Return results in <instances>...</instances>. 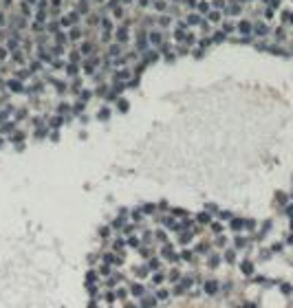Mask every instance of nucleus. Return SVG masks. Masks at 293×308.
<instances>
[{"mask_svg": "<svg viewBox=\"0 0 293 308\" xmlns=\"http://www.w3.org/2000/svg\"><path fill=\"white\" fill-rule=\"evenodd\" d=\"M71 38L77 40V38H79V29H73V31H71Z\"/></svg>", "mask_w": 293, "mask_h": 308, "instance_id": "nucleus-20", "label": "nucleus"}, {"mask_svg": "<svg viewBox=\"0 0 293 308\" xmlns=\"http://www.w3.org/2000/svg\"><path fill=\"white\" fill-rule=\"evenodd\" d=\"M49 31H53V33H58V22H51V24H49Z\"/></svg>", "mask_w": 293, "mask_h": 308, "instance_id": "nucleus-19", "label": "nucleus"}, {"mask_svg": "<svg viewBox=\"0 0 293 308\" xmlns=\"http://www.w3.org/2000/svg\"><path fill=\"white\" fill-rule=\"evenodd\" d=\"M251 26H253L251 22H247V20H242V22L238 24V31H240V33H247V35H249V33L253 31V29H251Z\"/></svg>", "mask_w": 293, "mask_h": 308, "instance_id": "nucleus-3", "label": "nucleus"}, {"mask_svg": "<svg viewBox=\"0 0 293 308\" xmlns=\"http://www.w3.org/2000/svg\"><path fill=\"white\" fill-rule=\"evenodd\" d=\"M115 18H124V9H121V7L115 9Z\"/></svg>", "mask_w": 293, "mask_h": 308, "instance_id": "nucleus-17", "label": "nucleus"}, {"mask_svg": "<svg viewBox=\"0 0 293 308\" xmlns=\"http://www.w3.org/2000/svg\"><path fill=\"white\" fill-rule=\"evenodd\" d=\"M205 20L201 16H196V13H192V16H187V24H203Z\"/></svg>", "mask_w": 293, "mask_h": 308, "instance_id": "nucleus-7", "label": "nucleus"}, {"mask_svg": "<svg viewBox=\"0 0 293 308\" xmlns=\"http://www.w3.org/2000/svg\"><path fill=\"white\" fill-rule=\"evenodd\" d=\"M238 229L210 213L154 207L119 218L90 271V308H260Z\"/></svg>", "mask_w": 293, "mask_h": 308, "instance_id": "nucleus-1", "label": "nucleus"}, {"mask_svg": "<svg viewBox=\"0 0 293 308\" xmlns=\"http://www.w3.org/2000/svg\"><path fill=\"white\" fill-rule=\"evenodd\" d=\"M150 42H152L154 46L163 44V35H161V33H157V31H152V33H150Z\"/></svg>", "mask_w": 293, "mask_h": 308, "instance_id": "nucleus-5", "label": "nucleus"}, {"mask_svg": "<svg viewBox=\"0 0 293 308\" xmlns=\"http://www.w3.org/2000/svg\"><path fill=\"white\" fill-rule=\"evenodd\" d=\"M119 2H124V5H128V2H132V0H119Z\"/></svg>", "mask_w": 293, "mask_h": 308, "instance_id": "nucleus-25", "label": "nucleus"}, {"mask_svg": "<svg viewBox=\"0 0 293 308\" xmlns=\"http://www.w3.org/2000/svg\"><path fill=\"white\" fill-rule=\"evenodd\" d=\"M53 5H55V7H58V5H60V0H53Z\"/></svg>", "mask_w": 293, "mask_h": 308, "instance_id": "nucleus-26", "label": "nucleus"}, {"mask_svg": "<svg viewBox=\"0 0 293 308\" xmlns=\"http://www.w3.org/2000/svg\"><path fill=\"white\" fill-rule=\"evenodd\" d=\"M253 31H256L258 35H267V24H264V22H258V24H253Z\"/></svg>", "mask_w": 293, "mask_h": 308, "instance_id": "nucleus-6", "label": "nucleus"}, {"mask_svg": "<svg viewBox=\"0 0 293 308\" xmlns=\"http://www.w3.org/2000/svg\"><path fill=\"white\" fill-rule=\"evenodd\" d=\"M101 26H104V31H106V33L112 29V24H110V20H108V18H101Z\"/></svg>", "mask_w": 293, "mask_h": 308, "instance_id": "nucleus-10", "label": "nucleus"}, {"mask_svg": "<svg viewBox=\"0 0 293 308\" xmlns=\"http://www.w3.org/2000/svg\"><path fill=\"white\" fill-rule=\"evenodd\" d=\"M0 24H5V16L2 13H0Z\"/></svg>", "mask_w": 293, "mask_h": 308, "instance_id": "nucleus-24", "label": "nucleus"}, {"mask_svg": "<svg viewBox=\"0 0 293 308\" xmlns=\"http://www.w3.org/2000/svg\"><path fill=\"white\" fill-rule=\"evenodd\" d=\"M229 13H231V16H238V13H240V5H238V2H231Z\"/></svg>", "mask_w": 293, "mask_h": 308, "instance_id": "nucleus-9", "label": "nucleus"}, {"mask_svg": "<svg viewBox=\"0 0 293 308\" xmlns=\"http://www.w3.org/2000/svg\"><path fill=\"white\" fill-rule=\"evenodd\" d=\"M146 46H148V40H146V31H141L137 35V49L139 51H146Z\"/></svg>", "mask_w": 293, "mask_h": 308, "instance_id": "nucleus-2", "label": "nucleus"}, {"mask_svg": "<svg viewBox=\"0 0 293 308\" xmlns=\"http://www.w3.org/2000/svg\"><path fill=\"white\" fill-rule=\"evenodd\" d=\"M223 31H225V33L234 31V24H231V22H225V24H223Z\"/></svg>", "mask_w": 293, "mask_h": 308, "instance_id": "nucleus-14", "label": "nucleus"}, {"mask_svg": "<svg viewBox=\"0 0 293 308\" xmlns=\"http://www.w3.org/2000/svg\"><path fill=\"white\" fill-rule=\"evenodd\" d=\"M198 11H201V13H210V5H207V2H201V5H198Z\"/></svg>", "mask_w": 293, "mask_h": 308, "instance_id": "nucleus-13", "label": "nucleus"}, {"mask_svg": "<svg viewBox=\"0 0 293 308\" xmlns=\"http://www.w3.org/2000/svg\"><path fill=\"white\" fill-rule=\"evenodd\" d=\"M117 40L124 44V42H128V26H121V29L117 31Z\"/></svg>", "mask_w": 293, "mask_h": 308, "instance_id": "nucleus-4", "label": "nucleus"}, {"mask_svg": "<svg viewBox=\"0 0 293 308\" xmlns=\"http://www.w3.org/2000/svg\"><path fill=\"white\" fill-rule=\"evenodd\" d=\"M139 5H141V7H146V5H148V0H139Z\"/></svg>", "mask_w": 293, "mask_h": 308, "instance_id": "nucleus-22", "label": "nucleus"}, {"mask_svg": "<svg viewBox=\"0 0 293 308\" xmlns=\"http://www.w3.org/2000/svg\"><path fill=\"white\" fill-rule=\"evenodd\" d=\"M22 13H24V16H29V2H24V5H22Z\"/></svg>", "mask_w": 293, "mask_h": 308, "instance_id": "nucleus-21", "label": "nucleus"}, {"mask_svg": "<svg viewBox=\"0 0 293 308\" xmlns=\"http://www.w3.org/2000/svg\"><path fill=\"white\" fill-rule=\"evenodd\" d=\"M159 24H161V26H168V24H170V18H168V16L159 18Z\"/></svg>", "mask_w": 293, "mask_h": 308, "instance_id": "nucleus-15", "label": "nucleus"}, {"mask_svg": "<svg viewBox=\"0 0 293 308\" xmlns=\"http://www.w3.org/2000/svg\"><path fill=\"white\" fill-rule=\"evenodd\" d=\"M26 2H29V5H35V2H40V0H26Z\"/></svg>", "mask_w": 293, "mask_h": 308, "instance_id": "nucleus-23", "label": "nucleus"}, {"mask_svg": "<svg viewBox=\"0 0 293 308\" xmlns=\"http://www.w3.org/2000/svg\"><path fill=\"white\" fill-rule=\"evenodd\" d=\"M207 16H210V22H218V18H221V13H218V11H210Z\"/></svg>", "mask_w": 293, "mask_h": 308, "instance_id": "nucleus-12", "label": "nucleus"}, {"mask_svg": "<svg viewBox=\"0 0 293 308\" xmlns=\"http://www.w3.org/2000/svg\"><path fill=\"white\" fill-rule=\"evenodd\" d=\"M214 7H216V9H221V7H225V0H214Z\"/></svg>", "mask_w": 293, "mask_h": 308, "instance_id": "nucleus-18", "label": "nucleus"}, {"mask_svg": "<svg viewBox=\"0 0 293 308\" xmlns=\"http://www.w3.org/2000/svg\"><path fill=\"white\" fill-rule=\"evenodd\" d=\"M90 51H93V46H90V42H86V44L82 46V53H90Z\"/></svg>", "mask_w": 293, "mask_h": 308, "instance_id": "nucleus-16", "label": "nucleus"}, {"mask_svg": "<svg viewBox=\"0 0 293 308\" xmlns=\"http://www.w3.org/2000/svg\"><path fill=\"white\" fill-rule=\"evenodd\" d=\"M165 0H154V9H157V11H165Z\"/></svg>", "mask_w": 293, "mask_h": 308, "instance_id": "nucleus-8", "label": "nucleus"}, {"mask_svg": "<svg viewBox=\"0 0 293 308\" xmlns=\"http://www.w3.org/2000/svg\"><path fill=\"white\" fill-rule=\"evenodd\" d=\"M77 11H79V13H88V2H84V0H82V2L77 5Z\"/></svg>", "mask_w": 293, "mask_h": 308, "instance_id": "nucleus-11", "label": "nucleus"}]
</instances>
